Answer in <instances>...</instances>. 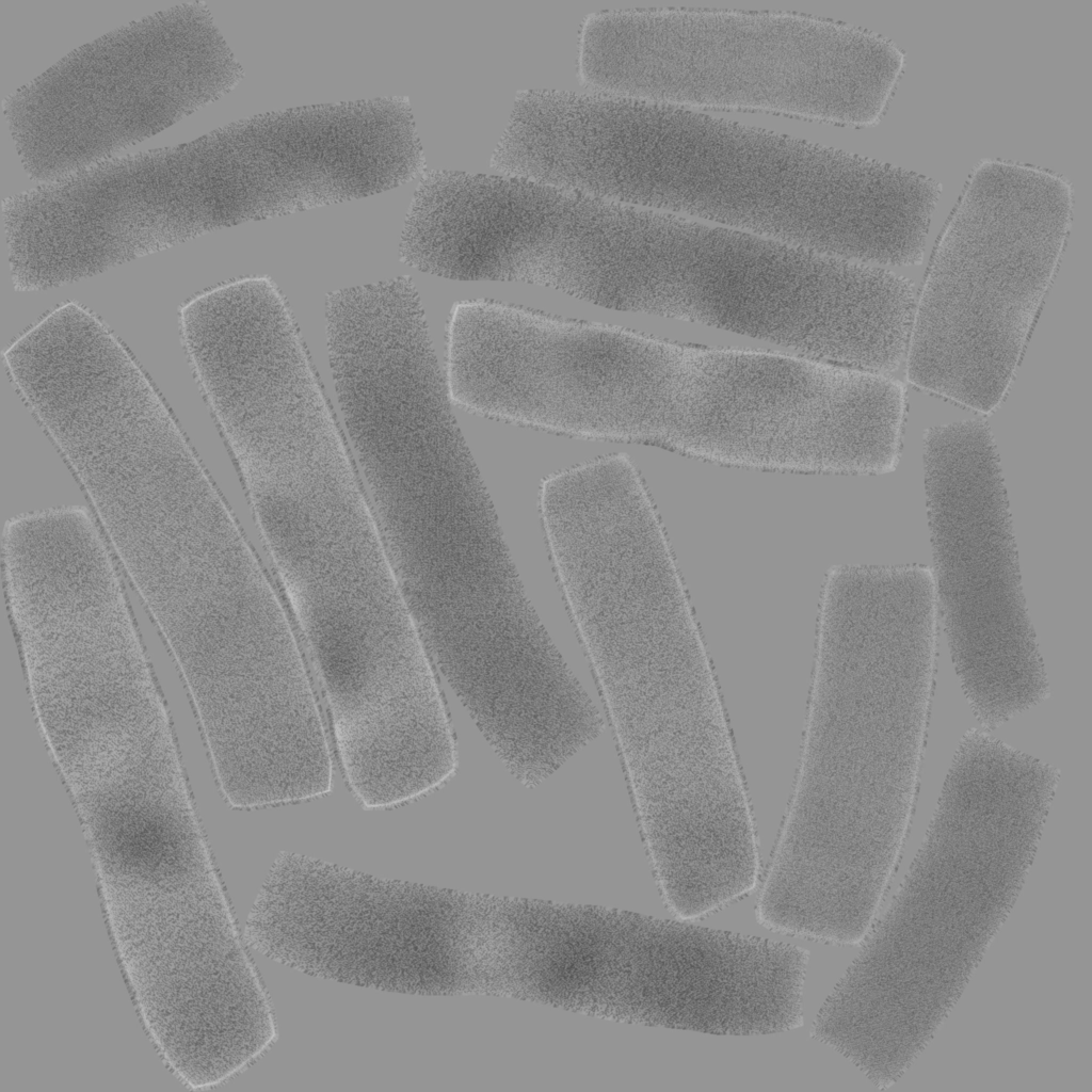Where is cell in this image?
Masks as SVG:
<instances>
[{
	"instance_id": "obj_14",
	"label": "cell",
	"mask_w": 1092,
	"mask_h": 1092,
	"mask_svg": "<svg viewBox=\"0 0 1092 1092\" xmlns=\"http://www.w3.org/2000/svg\"><path fill=\"white\" fill-rule=\"evenodd\" d=\"M806 950L639 915L632 1022L726 1035L802 1024Z\"/></svg>"
},
{
	"instance_id": "obj_12",
	"label": "cell",
	"mask_w": 1092,
	"mask_h": 1092,
	"mask_svg": "<svg viewBox=\"0 0 1092 1092\" xmlns=\"http://www.w3.org/2000/svg\"><path fill=\"white\" fill-rule=\"evenodd\" d=\"M215 139L228 226L394 189L422 160L411 109L395 98L259 114Z\"/></svg>"
},
{
	"instance_id": "obj_10",
	"label": "cell",
	"mask_w": 1092,
	"mask_h": 1092,
	"mask_svg": "<svg viewBox=\"0 0 1092 1092\" xmlns=\"http://www.w3.org/2000/svg\"><path fill=\"white\" fill-rule=\"evenodd\" d=\"M244 941L304 974L387 992L454 993L457 893L282 852Z\"/></svg>"
},
{
	"instance_id": "obj_9",
	"label": "cell",
	"mask_w": 1092,
	"mask_h": 1092,
	"mask_svg": "<svg viewBox=\"0 0 1092 1092\" xmlns=\"http://www.w3.org/2000/svg\"><path fill=\"white\" fill-rule=\"evenodd\" d=\"M447 386L463 410L584 439L652 445L659 337L491 300L454 305Z\"/></svg>"
},
{
	"instance_id": "obj_15",
	"label": "cell",
	"mask_w": 1092,
	"mask_h": 1092,
	"mask_svg": "<svg viewBox=\"0 0 1092 1092\" xmlns=\"http://www.w3.org/2000/svg\"><path fill=\"white\" fill-rule=\"evenodd\" d=\"M405 601L448 684L507 678L557 649L525 591L491 497L470 502L439 536Z\"/></svg>"
},
{
	"instance_id": "obj_5",
	"label": "cell",
	"mask_w": 1092,
	"mask_h": 1092,
	"mask_svg": "<svg viewBox=\"0 0 1092 1092\" xmlns=\"http://www.w3.org/2000/svg\"><path fill=\"white\" fill-rule=\"evenodd\" d=\"M1073 187L1040 166L983 159L940 238L915 309L908 379L981 413L1013 378L1062 253Z\"/></svg>"
},
{
	"instance_id": "obj_7",
	"label": "cell",
	"mask_w": 1092,
	"mask_h": 1092,
	"mask_svg": "<svg viewBox=\"0 0 1092 1092\" xmlns=\"http://www.w3.org/2000/svg\"><path fill=\"white\" fill-rule=\"evenodd\" d=\"M648 316L867 369L892 338L897 303L879 266L660 211Z\"/></svg>"
},
{
	"instance_id": "obj_8",
	"label": "cell",
	"mask_w": 1092,
	"mask_h": 1092,
	"mask_svg": "<svg viewBox=\"0 0 1092 1092\" xmlns=\"http://www.w3.org/2000/svg\"><path fill=\"white\" fill-rule=\"evenodd\" d=\"M934 582L948 646L977 720L994 729L1048 684L1028 616L999 456L978 419L930 428L922 445Z\"/></svg>"
},
{
	"instance_id": "obj_11",
	"label": "cell",
	"mask_w": 1092,
	"mask_h": 1092,
	"mask_svg": "<svg viewBox=\"0 0 1092 1092\" xmlns=\"http://www.w3.org/2000/svg\"><path fill=\"white\" fill-rule=\"evenodd\" d=\"M925 741L921 725L866 680H813L792 800L781 836L804 852L893 871L911 820Z\"/></svg>"
},
{
	"instance_id": "obj_1",
	"label": "cell",
	"mask_w": 1092,
	"mask_h": 1092,
	"mask_svg": "<svg viewBox=\"0 0 1092 1092\" xmlns=\"http://www.w3.org/2000/svg\"><path fill=\"white\" fill-rule=\"evenodd\" d=\"M1008 762L950 764L926 837L890 906L834 986L813 1035L890 1087L957 1003L1016 901L1050 807Z\"/></svg>"
},
{
	"instance_id": "obj_13",
	"label": "cell",
	"mask_w": 1092,
	"mask_h": 1092,
	"mask_svg": "<svg viewBox=\"0 0 1092 1092\" xmlns=\"http://www.w3.org/2000/svg\"><path fill=\"white\" fill-rule=\"evenodd\" d=\"M256 527L306 645L394 636L414 626L359 483L325 480L287 492Z\"/></svg>"
},
{
	"instance_id": "obj_3",
	"label": "cell",
	"mask_w": 1092,
	"mask_h": 1092,
	"mask_svg": "<svg viewBox=\"0 0 1092 1092\" xmlns=\"http://www.w3.org/2000/svg\"><path fill=\"white\" fill-rule=\"evenodd\" d=\"M22 659L38 725L92 860L207 846L136 627L71 626Z\"/></svg>"
},
{
	"instance_id": "obj_2",
	"label": "cell",
	"mask_w": 1092,
	"mask_h": 1092,
	"mask_svg": "<svg viewBox=\"0 0 1092 1092\" xmlns=\"http://www.w3.org/2000/svg\"><path fill=\"white\" fill-rule=\"evenodd\" d=\"M904 64L893 41L842 21L703 9L594 13L579 57L598 93L856 128L880 122Z\"/></svg>"
},
{
	"instance_id": "obj_6",
	"label": "cell",
	"mask_w": 1092,
	"mask_h": 1092,
	"mask_svg": "<svg viewBox=\"0 0 1092 1092\" xmlns=\"http://www.w3.org/2000/svg\"><path fill=\"white\" fill-rule=\"evenodd\" d=\"M71 471L179 671L248 617L268 569L182 432L82 454Z\"/></svg>"
},
{
	"instance_id": "obj_4",
	"label": "cell",
	"mask_w": 1092,
	"mask_h": 1092,
	"mask_svg": "<svg viewBox=\"0 0 1092 1092\" xmlns=\"http://www.w3.org/2000/svg\"><path fill=\"white\" fill-rule=\"evenodd\" d=\"M632 204L872 262L901 226L905 191L890 163L644 101Z\"/></svg>"
}]
</instances>
